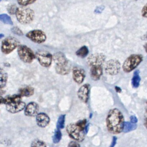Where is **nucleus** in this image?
<instances>
[{
  "label": "nucleus",
  "mask_w": 147,
  "mask_h": 147,
  "mask_svg": "<svg viewBox=\"0 0 147 147\" xmlns=\"http://www.w3.org/2000/svg\"><path fill=\"white\" fill-rule=\"evenodd\" d=\"M106 121L107 128L110 133L118 134L123 131L124 117L118 109H113L109 111Z\"/></svg>",
  "instance_id": "obj_1"
},
{
  "label": "nucleus",
  "mask_w": 147,
  "mask_h": 147,
  "mask_svg": "<svg viewBox=\"0 0 147 147\" xmlns=\"http://www.w3.org/2000/svg\"><path fill=\"white\" fill-rule=\"evenodd\" d=\"M53 60L56 64V71L60 75H66L69 72L70 65L69 62L61 52H57L54 54Z\"/></svg>",
  "instance_id": "obj_2"
},
{
  "label": "nucleus",
  "mask_w": 147,
  "mask_h": 147,
  "mask_svg": "<svg viewBox=\"0 0 147 147\" xmlns=\"http://www.w3.org/2000/svg\"><path fill=\"white\" fill-rule=\"evenodd\" d=\"M16 16L17 20L21 24H27L31 22L34 18V12L33 10L26 7H18Z\"/></svg>",
  "instance_id": "obj_3"
},
{
  "label": "nucleus",
  "mask_w": 147,
  "mask_h": 147,
  "mask_svg": "<svg viewBox=\"0 0 147 147\" xmlns=\"http://www.w3.org/2000/svg\"><path fill=\"white\" fill-rule=\"evenodd\" d=\"M67 132L68 136L76 141L81 142L84 139L86 133L85 130L81 128L76 122L75 123H70L66 127Z\"/></svg>",
  "instance_id": "obj_4"
},
{
  "label": "nucleus",
  "mask_w": 147,
  "mask_h": 147,
  "mask_svg": "<svg viewBox=\"0 0 147 147\" xmlns=\"http://www.w3.org/2000/svg\"><path fill=\"white\" fill-rule=\"evenodd\" d=\"M143 60V56L140 54H134L129 56L124 61L122 69L125 72L134 70Z\"/></svg>",
  "instance_id": "obj_5"
},
{
  "label": "nucleus",
  "mask_w": 147,
  "mask_h": 147,
  "mask_svg": "<svg viewBox=\"0 0 147 147\" xmlns=\"http://www.w3.org/2000/svg\"><path fill=\"white\" fill-rule=\"evenodd\" d=\"M17 52L20 59L25 63H30L35 58L33 52L25 45H19Z\"/></svg>",
  "instance_id": "obj_6"
},
{
  "label": "nucleus",
  "mask_w": 147,
  "mask_h": 147,
  "mask_svg": "<svg viewBox=\"0 0 147 147\" xmlns=\"http://www.w3.org/2000/svg\"><path fill=\"white\" fill-rule=\"evenodd\" d=\"M18 45L17 40L13 37H8L2 41L1 51L5 54L12 52Z\"/></svg>",
  "instance_id": "obj_7"
},
{
  "label": "nucleus",
  "mask_w": 147,
  "mask_h": 147,
  "mask_svg": "<svg viewBox=\"0 0 147 147\" xmlns=\"http://www.w3.org/2000/svg\"><path fill=\"white\" fill-rule=\"evenodd\" d=\"M36 56L38 62L42 66L48 67L51 65L53 57L48 52L40 51L36 53Z\"/></svg>",
  "instance_id": "obj_8"
},
{
  "label": "nucleus",
  "mask_w": 147,
  "mask_h": 147,
  "mask_svg": "<svg viewBox=\"0 0 147 147\" xmlns=\"http://www.w3.org/2000/svg\"><path fill=\"white\" fill-rule=\"evenodd\" d=\"M105 56L102 53H95L90 56L87 59V63L91 67H102L105 61Z\"/></svg>",
  "instance_id": "obj_9"
},
{
  "label": "nucleus",
  "mask_w": 147,
  "mask_h": 147,
  "mask_svg": "<svg viewBox=\"0 0 147 147\" xmlns=\"http://www.w3.org/2000/svg\"><path fill=\"white\" fill-rule=\"evenodd\" d=\"M26 37L32 41L40 44L44 42L47 38L45 34L40 30H33L26 34Z\"/></svg>",
  "instance_id": "obj_10"
},
{
  "label": "nucleus",
  "mask_w": 147,
  "mask_h": 147,
  "mask_svg": "<svg viewBox=\"0 0 147 147\" xmlns=\"http://www.w3.org/2000/svg\"><path fill=\"white\" fill-rule=\"evenodd\" d=\"M120 63L117 60H110L107 61L105 65L106 72L110 75L117 74L120 70Z\"/></svg>",
  "instance_id": "obj_11"
},
{
  "label": "nucleus",
  "mask_w": 147,
  "mask_h": 147,
  "mask_svg": "<svg viewBox=\"0 0 147 147\" xmlns=\"http://www.w3.org/2000/svg\"><path fill=\"white\" fill-rule=\"evenodd\" d=\"M89 94L90 86L88 84H85L83 85L78 90V96L81 101L87 103L89 98Z\"/></svg>",
  "instance_id": "obj_12"
},
{
  "label": "nucleus",
  "mask_w": 147,
  "mask_h": 147,
  "mask_svg": "<svg viewBox=\"0 0 147 147\" xmlns=\"http://www.w3.org/2000/svg\"><path fill=\"white\" fill-rule=\"evenodd\" d=\"M6 105V110L11 113H17L20 112L23 110L26 107L25 102L22 101L10 103Z\"/></svg>",
  "instance_id": "obj_13"
},
{
  "label": "nucleus",
  "mask_w": 147,
  "mask_h": 147,
  "mask_svg": "<svg viewBox=\"0 0 147 147\" xmlns=\"http://www.w3.org/2000/svg\"><path fill=\"white\" fill-rule=\"evenodd\" d=\"M39 107L36 102H32L29 103L25 107L24 114L26 116L34 117L38 114Z\"/></svg>",
  "instance_id": "obj_14"
},
{
  "label": "nucleus",
  "mask_w": 147,
  "mask_h": 147,
  "mask_svg": "<svg viewBox=\"0 0 147 147\" xmlns=\"http://www.w3.org/2000/svg\"><path fill=\"white\" fill-rule=\"evenodd\" d=\"M72 75L74 80L76 83L80 84L83 82L85 78L84 70L80 67H74L72 71Z\"/></svg>",
  "instance_id": "obj_15"
},
{
  "label": "nucleus",
  "mask_w": 147,
  "mask_h": 147,
  "mask_svg": "<svg viewBox=\"0 0 147 147\" xmlns=\"http://www.w3.org/2000/svg\"><path fill=\"white\" fill-rule=\"evenodd\" d=\"M50 119L48 115L44 113H38L36 115V122L38 126L41 127H46L49 123Z\"/></svg>",
  "instance_id": "obj_16"
},
{
  "label": "nucleus",
  "mask_w": 147,
  "mask_h": 147,
  "mask_svg": "<svg viewBox=\"0 0 147 147\" xmlns=\"http://www.w3.org/2000/svg\"><path fill=\"white\" fill-rule=\"evenodd\" d=\"M21 101V96L18 95H9L6 96L5 98L2 96L1 97V104H10L13 103H16L18 102Z\"/></svg>",
  "instance_id": "obj_17"
},
{
  "label": "nucleus",
  "mask_w": 147,
  "mask_h": 147,
  "mask_svg": "<svg viewBox=\"0 0 147 147\" xmlns=\"http://www.w3.org/2000/svg\"><path fill=\"white\" fill-rule=\"evenodd\" d=\"M102 74V67H91L90 75L94 80H98L100 79Z\"/></svg>",
  "instance_id": "obj_18"
},
{
  "label": "nucleus",
  "mask_w": 147,
  "mask_h": 147,
  "mask_svg": "<svg viewBox=\"0 0 147 147\" xmlns=\"http://www.w3.org/2000/svg\"><path fill=\"white\" fill-rule=\"evenodd\" d=\"M34 94V89L32 87L27 86L21 88L19 90V95L21 96H30Z\"/></svg>",
  "instance_id": "obj_19"
},
{
  "label": "nucleus",
  "mask_w": 147,
  "mask_h": 147,
  "mask_svg": "<svg viewBox=\"0 0 147 147\" xmlns=\"http://www.w3.org/2000/svg\"><path fill=\"white\" fill-rule=\"evenodd\" d=\"M141 78L140 76V72L138 70L134 72L133 76L131 79V84L134 88H137L140 86Z\"/></svg>",
  "instance_id": "obj_20"
},
{
  "label": "nucleus",
  "mask_w": 147,
  "mask_h": 147,
  "mask_svg": "<svg viewBox=\"0 0 147 147\" xmlns=\"http://www.w3.org/2000/svg\"><path fill=\"white\" fill-rule=\"evenodd\" d=\"M137 127L136 123H133L130 122H125L123 131L124 133H127L135 130Z\"/></svg>",
  "instance_id": "obj_21"
},
{
  "label": "nucleus",
  "mask_w": 147,
  "mask_h": 147,
  "mask_svg": "<svg viewBox=\"0 0 147 147\" xmlns=\"http://www.w3.org/2000/svg\"><path fill=\"white\" fill-rule=\"evenodd\" d=\"M7 79V75L6 72L2 68L0 69V85L1 88L2 89L5 86Z\"/></svg>",
  "instance_id": "obj_22"
},
{
  "label": "nucleus",
  "mask_w": 147,
  "mask_h": 147,
  "mask_svg": "<svg viewBox=\"0 0 147 147\" xmlns=\"http://www.w3.org/2000/svg\"><path fill=\"white\" fill-rule=\"evenodd\" d=\"M88 53V49L87 47L86 46L82 47L76 52V54L78 56H79L80 57H82V58L86 57Z\"/></svg>",
  "instance_id": "obj_23"
},
{
  "label": "nucleus",
  "mask_w": 147,
  "mask_h": 147,
  "mask_svg": "<svg viewBox=\"0 0 147 147\" xmlns=\"http://www.w3.org/2000/svg\"><path fill=\"white\" fill-rule=\"evenodd\" d=\"M65 114H61L57 119V124H56V127L57 129H63L64 127L65 124Z\"/></svg>",
  "instance_id": "obj_24"
},
{
  "label": "nucleus",
  "mask_w": 147,
  "mask_h": 147,
  "mask_svg": "<svg viewBox=\"0 0 147 147\" xmlns=\"http://www.w3.org/2000/svg\"><path fill=\"white\" fill-rule=\"evenodd\" d=\"M61 139V133L59 129H56L53 136V142L55 144L59 143Z\"/></svg>",
  "instance_id": "obj_25"
},
{
  "label": "nucleus",
  "mask_w": 147,
  "mask_h": 147,
  "mask_svg": "<svg viewBox=\"0 0 147 147\" xmlns=\"http://www.w3.org/2000/svg\"><path fill=\"white\" fill-rule=\"evenodd\" d=\"M0 20L2 22L8 25H13V22L11 18L6 14H2L0 15Z\"/></svg>",
  "instance_id": "obj_26"
},
{
  "label": "nucleus",
  "mask_w": 147,
  "mask_h": 147,
  "mask_svg": "<svg viewBox=\"0 0 147 147\" xmlns=\"http://www.w3.org/2000/svg\"><path fill=\"white\" fill-rule=\"evenodd\" d=\"M31 147H47V145L44 141L39 140H35L32 142Z\"/></svg>",
  "instance_id": "obj_27"
},
{
  "label": "nucleus",
  "mask_w": 147,
  "mask_h": 147,
  "mask_svg": "<svg viewBox=\"0 0 147 147\" xmlns=\"http://www.w3.org/2000/svg\"><path fill=\"white\" fill-rule=\"evenodd\" d=\"M34 1H36V0H17L18 3L20 5L23 6L31 4V3H33Z\"/></svg>",
  "instance_id": "obj_28"
},
{
  "label": "nucleus",
  "mask_w": 147,
  "mask_h": 147,
  "mask_svg": "<svg viewBox=\"0 0 147 147\" xmlns=\"http://www.w3.org/2000/svg\"><path fill=\"white\" fill-rule=\"evenodd\" d=\"M11 32L17 35L21 36L23 34L22 32L17 27H13V28H11Z\"/></svg>",
  "instance_id": "obj_29"
},
{
  "label": "nucleus",
  "mask_w": 147,
  "mask_h": 147,
  "mask_svg": "<svg viewBox=\"0 0 147 147\" xmlns=\"http://www.w3.org/2000/svg\"><path fill=\"white\" fill-rule=\"evenodd\" d=\"M17 9V8L16 7V6L15 5H11V6H10L7 8L8 12H9L10 14H16V12Z\"/></svg>",
  "instance_id": "obj_30"
},
{
  "label": "nucleus",
  "mask_w": 147,
  "mask_h": 147,
  "mask_svg": "<svg viewBox=\"0 0 147 147\" xmlns=\"http://www.w3.org/2000/svg\"><path fill=\"white\" fill-rule=\"evenodd\" d=\"M142 16L145 18H147V3L144 6L141 10Z\"/></svg>",
  "instance_id": "obj_31"
},
{
  "label": "nucleus",
  "mask_w": 147,
  "mask_h": 147,
  "mask_svg": "<svg viewBox=\"0 0 147 147\" xmlns=\"http://www.w3.org/2000/svg\"><path fill=\"white\" fill-rule=\"evenodd\" d=\"M68 147H80V145L78 142L72 141L68 144Z\"/></svg>",
  "instance_id": "obj_32"
},
{
  "label": "nucleus",
  "mask_w": 147,
  "mask_h": 147,
  "mask_svg": "<svg viewBox=\"0 0 147 147\" xmlns=\"http://www.w3.org/2000/svg\"><path fill=\"white\" fill-rule=\"evenodd\" d=\"M130 122H131L133 123H136L137 122V121H138L137 118L136 116H134V115L130 116Z\"/></svg>",
  "instance_id": "obj_33"
},
{
  "label": "nucleus",
  "mask_w": 147,
  "mask_h": 147,
  "mask_svg": "<svg viewBox=\"0 0 147 147\" xmlns=\"http://www.w3.org/2000/svg\"><path fill=\"white\" fill-rule=\"evenodd\" d=\"M117 137H113V140H112V142L110 146V147H114L115 145H116V142H117Z\"/></svg>",
  "instance_id": "obj_34"
},
{
  "label": "nucleus",
  "mask_w": 147,
  "mask_h": 147,
  "mask_svg": "<svg viewBox=\"0 0 147 147\" xmlns=\"http://www.w3.org/2000/svg\"><path fill=\"white\" fill-rule=\"evenodd\" d=\"M115 91H116L117 92H121V88L119 87L116 86V87H115Z\"/></svg>",
  "instance_id": "obj_35"
},
{
  "label": "nucleus",
  "mask_w": 147,
  "mask_h": 147,
  "mask_svg": "<svg viewBox=\"0 0 147 147\" xmlns=\"http://www.w3.org/2000/svg\"><path fill=\"white\" fill-rule=\"evenodd\" d=\"M144 49H145V52L147 53V42L144 45Z\"/></svg>",
  "instance_id": "obj_36"
},
{
  "label": "nucleus",
  "mask_w": 147,
  "mask_h": 147,
  "mask_svg": "<svg viewBox=\"0 0 147 147\" xmlns=\"http://www.w3.org/2000/svg\"><path fill=\"white\" fill-rule=\"evenodd\" d=\"M145 126H146V129H147V118L146 119V120H145Z\"/></svg>",
  "instance_id": "obj_37"
},
{
  "label": "nucleus",
  "mask_w": 147,
  "mask_h": 147,
  "mask_svg": "<svg viewBox=\"0 0 147 147\" xmlns=\"http://www.w3.org/2000/svg\"><path fill=\"white\" fill-rule=\"evenodd\" d=\"M145 110H146V113H147V102H146V106Z\"/></svg>",
  "instance_id": "obj_38"
},
{
  "label": "nucleus",
  "mask_w": 147,
  "mask_h": 147,
  "mask_svg": "<svg viewBox=\"0 0 147 147\" xmlns=\"http://www.w3.org/2000/svg\"><path fill=\"white\" fill-rule=\"evenodd\" d=\"M3 37V34H1V38H2Z\"/></svg>",
  "instance_id": "obj_39"
}]
</instances>
